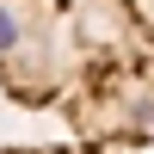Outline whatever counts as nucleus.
<instances>
[{
	"label": "nucleus",
	"instance_id": "f257e3e1",
	"mask_svg": "<svg viewBox=\"0 0 154 154\" xmlns=\"http://www.w3.org/2000/svg\"><path fill=\"white\" fill-rule=\"evenodd\" d=\"M0 93L68 142L154 148V0H0Z\"/></svg>",
	"mask_w": 154,
	"mask_h": 154
},
{
	"label": "nucleus",
	"instance_id": "f03ea898",
	"mask_svg": "<svg viewBox=\"0 0 154 154\" xmlns=\"http://www.w3.org/2000/svg\"><path fill=\"white\" fill-rule=\"evenodd\" d=\"M0 154H105V148H86V142H25V148H0Z\"/></svg>",
	"mask_w": 154,
	"mask_h": 154
}]
</instances>
